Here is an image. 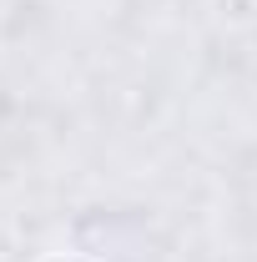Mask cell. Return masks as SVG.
Here are the masks:
<instances>
[{"label": "cell", "mask_w": 257, "mask_h": 262, "mask_svg": "<svg viewBox=\"0 0 257 262\" xmlns=\"http://www.w3.org/2000/svg\"><path fill=\"white\" fill-rule=\"evenodd\" d=\"M46 262H81V257H46Z\"/></svg>", "instance_id": "1"}]
</instances>
